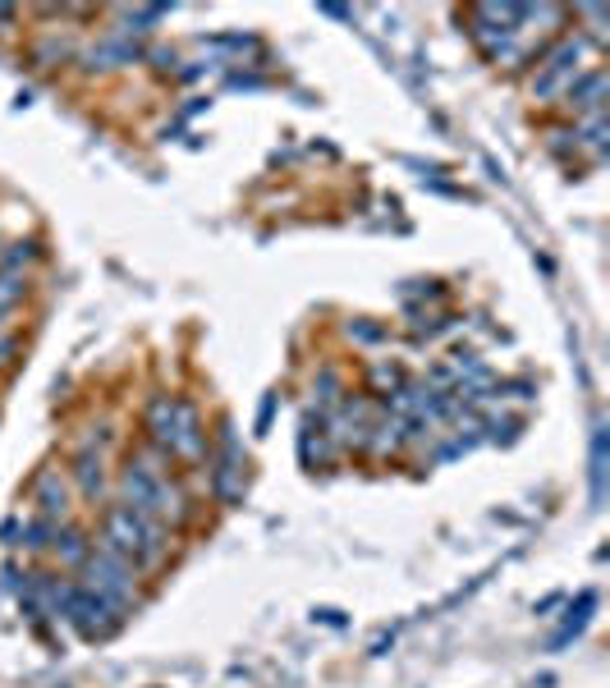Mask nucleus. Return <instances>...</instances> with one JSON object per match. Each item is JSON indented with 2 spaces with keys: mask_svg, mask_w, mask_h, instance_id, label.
Listing matches in <instances>:
<instances>
[{
  "mask_svg": "<svg viewBox=\"0 0 610 688\" xmlns=\"http://www.w3.org/2000/svg\"><path fill=\"white\" fill-rule=\"evenodd\" d=\"M37 500H42V515H46V519H60V515H65V482H60L56 473H42Z\"/></svg>",
  "mask_w": 610,
  "mask_h": 688,
  "instance_id": "423d86ee",
  "label": "nucleus"
},
{
  "mask_svg": "<svg viewBox=\"0 0 610 688\" xmlns=\"http://www.w3.org/2000/svg\"><path fill=\"white\" fill-rule=\"evenodd\" d=\"M23 294V280H19V271H0V313L10 308V303Z\"/></svg>",
  "mask_w": 610,
  "mask_h": 688,
  "instance_id": "1a4fd4ad",
  "label": "nucleus"
},
{
  "mask_svg": "<svg viewBox=\"0 0 610 688\" xmlns=\"http://www.w3.org/2000/svg\"><path fill=\"white\" fill-rule=\"evenodd\" d=\"M65 620L83 633V639H106V633L115 629V610L101 601V597H92L88 588H74L69 593V606H65Z\"/></svg>",
  "mask_w": 610,
  "mask_h": 688,
  "instance_id": "20e7f679",
  "label": "nucleus"
},
{
  "mask_svg": "<svg viewBox=\"0 0 610 688\" xmlns=\"http://www.w3.org/2000/svg\"><path fill=\"white\" fill-rule=\"evenodd\" d=\"M601 88H606V79H601V74H592V79L588 83H583V88H569V106H578V111H601Z\"/></svg>",
  "mask_w": 610,
  "mask_h": 688,
  "instance_id": "0eeeda50",
  "label": "nucleus"
},
{
  "mask_svg": "<svg viewBox=\"0 0 610 688\" xmlns=\"http://www.w3.org/2000/svg\"><path fill=\"white\" fill-rule=\"evenodd\" d=\"M106 551L120 555L124 565H157L166 555V532L157 519H147L134 505H115L106 515Z\"/></svg>",
  "mask_w": 610,
  "mask_h": 688,
  "instance_id": "f257e3e1",
  "label": "nucleus"
},
{
  "mask_svg": "<svg viewBox=\"0 0 610 688\" xmlns=\"http://www.w3.org/2000/svg\"><path fill=\"white\" fill-rule=\"evenodd\" d=\"M79 482H83V492H88V496L101 492V459H92V454L79 459Z\"/></svg>",
  "mask_w": 610,
  "mask_h": 688,
  "instance_id": "6e6552de",
  "label": "nucleus"
},
{
  "mask_svg": "<svg viewBox=\"0 0 610 688\" xmlns=\"http://www.w3.org/2000/svg\"><path fill=\"white\" fill-rule=\"evenodd\" d=\"M79 588L101 597L111 610H124V606H129V597H134V574H129V565H124L120 555L101 551V555L83 560V583H79Z\"/></svg>",
  "mask_w": 610,
  "mask_h": 688,
  "instance_id": "7ed1b4c3",
  "label": "nucleus"
},
{
  "mask_svg": "<svg viewBox=\"0 0 610 688\" xmlns=\"http://www.w3.org/2000/svg\"><path fill=\"white\" fill-rule=\"evenodd\" d=\"M574 65H578V42H565L561 50H551V56H546L542 79H532V92L551 97V92H561L565 83L574 88Z\"/></svg>",
  "mask_w": 610,
  "mask_h": 688,
  "instance_id": "39448f33",
  "label": "nucleus"
},
{
  "mask_svg": "<svg viewBox=\"0 0 610 688\" xmlns=\"http://www.w3.org/2000/svg\"><path fill=\"white\" fill-rule=\"evenodd\" d=\"M124 496L134 500V509H143L147 519H180L184 515V496L170 487V482L161 477V469H151L147 459H134L129 469H124Z\"/></svg>",
  "mask_w": 610,
  "mask_h": 688,
  "instance_id": "f03ea898",
  "label": "nucleus"
},
{
  "mask_svg": "<svg viewBox=\"0 0 610 688\" xmlns=\"http://www.w3.org/2000/svg\"><path fill=\"white\" fill-rule=\"evenodd\" d=\"M56 546H60V555H65V560H83V542L74 538V532H65V538H60Z\"/></svg>",
  "mask_w": 610,
  "mask_h": 688,
  "instance_id": "9d476101",
  "label": "nucleus"
}]
</instances>
